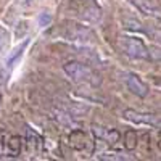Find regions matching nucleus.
<instances>
[{"label": "nucleus", "instance_id": "412c9836", "mask_svg": "<svg viewBox=\"0 0 161 161\" xmlns=\"http://www.w3.org/2000/svg\"><path fill=\"white\" fill-rule=\"evenodd\" d=\"M158 145H159V148H161V132H159V143Z\"/></svg>", "mask_w": 161, "mask_h": 161}, {"label": "nucleus", "instance_id": "9b49d317", "mask_svg": "<svg viewBox=\"0 0 161 161\" xmlns=\"http://www.w3.org/2000/svg\"><path fill=\"white\" fill-rule=\"evenodd\" d=\"M53 118H55L58 123L61 126H69L73 129H77V123L74 121V118L69 114V113H66L64 110H53Z\"/></svg>", "mask_w": 161, "mask_h": 161}, {"label": "nucleus", "instance_id": "ddd939ff", "mask_svg": "<svg viewBox=\"0 0 161 161\" xmlns=\"http://www.w3.org/2000/svg\"><path fill=\"white\" fill-rule=\"evenodd\" d=\"M100 159H106V161H126V159H130V156H127V153H123V152H102L98 155Z\"/></svg>", "mask_w": 161, "mask_h": 161}, {"label": "nucleus", "instance_id": "39448f33", "mask_svg": "<svg viewBox=\"0 0 161 161\" xmlns=\"http://www.w3.org/2000/svg\"><path fill=\"white\" fill-rule=\"evenodd\" d=\"M124 119L130 121L134 124H148L152 127H159L161 129V116L155 113H142L136 110H124L123 113Z\"/></svg>", "mask_w": 161, "mask_h": 161}, {"label": "nucleus", "instance_id": "6ab92c4d", "mask_svg": "<svg viewBox=\"0 0 161 161\" xmlns=\"http://www.w3.org/2000/svg\"><path fill=\"white\" fill-rule=\"evenodd\" d=\"M5 32H7L5 29H0V48H2V45L8 44V34H7V36H3Z\"/></svg>", "mask_w": 161, "mask_h": 161}, {"label": "nucleus", "instance_id": "5701e85b", "mask_svg": "<svg viewBox=\"0 0 161 161\" xmlns=\"http://www.w3.org/2000/svg\"><path fill=\"white\" fill-rule=\"evenodd\" d=\"M0 103H2V95H0Z\"/></svg>", "mask_w": 161, "mask_h": 161}, {"label": "nucleus", "instance_id": "4468645a", "mask_svg": "<svg viewBox=\"0 0 161 161\" xmlns=\"http://www.w3.org/2000/svg\"><path fill=\"white\" fill-rule=\"evenodd\" d=\"M124 147H126V150H134L137 147V134L136 130H126L124 132Z\"/></svg>", "mask_w": 161, "mask_h": 161}, {"label": "nucleus", "instance_id": "f3484780", "mask_svg": "<svg viewBox=\"0 0 161 161\" xmlns=\"http://www.w3.org/2000/svg\"><path fill=\"white\" fill-rule=\"evenodd\" d=\"M52 23V15H48V13H40L39 16V26H48Z\"/></svg>", "mask_w": 161, "mask_h": 161}, {"label": "nucleus", "instance_id": "20e7f679", "mask_svg": "<svg viewBox=\"0 0 161 161\" xmlns=\"http://www.w3.org/2000/svg\"><path fill=\"white\" fill-rule=\"evenodd\" d=\"M64 39L69 40V42L79 44V45H90L95 40V34L92 29H89L87 26H71L64 31Z\"/></svg>", "mask_w": 161, "mask_h": 161}, {"label": "nucleus", "instance_id": "4be33fe9", "mask_svg": "<svg viewBox=\"0 0 161 161\" xmlns=\"http://www.w3.org/2000/svg\"><path fill=\"white\" fill-rule=\"evenodd\" d=\"M24 2H26V3H31V2H32V0H24Z\"/></svg>", "mask_w": 161, "mask_h": 161}, {"label": "nucleus", "instance_id": "f8f14e48", "mask_svg": "<svg viewBox=\"0 0 161 161\" xmlns=\"http://www.w3.org/2000/svg\"><path fill=\"white\" fill-rule=\"evenodd\" d=\"M7 152H8L10 156H19V153H21V137L11 136L8 143H7Z\"/></svg>", "mask_w": 161, "mask_h": 161}, {"label": "nucleus", "instance_id": "423d86ee", "mask_svg": "<svg viewBox=\"0 0 161 161\" xmlns=\"http://www.w3.org/2000/svg\"><path fill=\"white\" fill-rule=\"evenodd\" d=\"M123 80H124L126 87L134 93V95H137V97H140V98H145L147 95H148L150 87L147 86L137 74L126 73V74H123Z\"/></svg>", "mask_w": 161, "mask_h": 161}, {"label": "nucleus", "instance_id": "6e6552de", "mask_svg": "<svg viewBox=\"0 0 161 161\" xmlns=\"http://www.w3.org/2000/svg\"><path fill=\"white\" fill-rule=\"evenodd\" d=\"M127 2L130 5H134L143 15L155 18V19H161V10L155 3V0H127Z\"/></svg>", "mask_w": 161, "mask_h": 161}, {"label": "nucleus", "instance_id": "aec40b11", "mask_svg": "<svg viewBox=\"0 0 161 161\" xmlns=\"http://www.w3.org/2000/svg\"><path fill=\"white\" fill-rule=\"evenodd\" d=\"M3 155V136H0V156Z\"/></svg>", "mask_w": 161, "mask_h": 161}, {"label": "nucleus", "instance_id": "dca6fc26", "mask_svg": "<svg viewBox=\"0 0 161 161\" xmlns=\"http://www.w3.org/2000/svg\"><path fill=\"white\" fill-rule=\"evenodd\" d=\"M145 34H148L155 42H159L161 44V29H142Z\"/></svg>", "mask_w": 161, "mask_h": 161}, {"label": "nucleus", "instance_id": "0eeeda50", "mask_svg": "<svg viewBox=\"0 0 161 161\" xmlns=\"http://www.w3.org/2000/svg\"><path fill=\"white\" fill-rule=\"evenodd\" d=\"M92 134L97 140L106 142L110 145H114L116 142H119V137H121L118 129H108V127H103L100 124H92Z\"/></svg>", "mask_w": 161, "mask_h": 161}, {"label": "nucleus", "instance_id": "a211bd4d", "mask_svg": "<svg viewBox=\"0 0 161 161\" xmlns=\"http://www.w3.org/2000/svg\"><path fill=\"white\" fill-rule=\"evenodd\" d=\"M150 57L161 61V48H150Z\"/></svg>", "mask_w": 161, "mask_h": 161}, {"label": "nucleus", "instance_id": "f03ea898", "mask_svg": "<svg viewBox=\"0 0 161 161\" xmlns=\"http://www.w3.org/2000/svg\"><path fill=\"white\" fill-rule=\"evenodd\" d=\"M119 48L123 50L124 55L130 58H139V60H150V48L142 39L134 37V36H123L119 39Z\"/></svg>", "mask_w": 161, "mask_h": 161}, {"label": "nucleus", "instance_id": "2eb2a0df", "mask_svg": "<svg viewBox=\"0 0 161 161\" xmlns=\"http://www.w3.org/2000/svg\"><path fill=\"white\" fill-rule=\"evenodd\" d=\"M28 47V40H24V42L19 45V47H16L15 50H13V53L8 57V60H7V64L8 66H13V63H15L18 58H21V55H23V50Z\"/></svg>", "mask_w": 161, "mask_h": 161}, {"label": "nucleus", "instance_id": "1a4fd4ad", "mask_svg": "<svg viewBox=\"0 0 161 161\" xmlns=\"http://www.w3.org/2000/svg\"><path fill=\"white\" fill-rule=\"evenodd\" d=\"M58 105H60L61 110H64L66 113H69L73 118L84 116V114L89 111V106H87V105L77 103V102H69V100H66V98H60V100H58Z\"/></svg>", "mask_w": 161, "mask_h": 161}, {"label": "nucleus", "instance_id": "9d476101", "mask_svg": "<svg viewBox=\"0 0 161 161\" xmlns=\"http://www.w3.org/2000/svg\"><path fill=\"white\" fill-rule=\"evenodd\" d=\"M26 134H28V140H29V148H31V152L40 153V152L44 150L42 137H40L36 130H32V129H29V127H28V130H26Z\"/></svg>", "mask_w": 161, "mask_h": 161}, {"label": "nucleus", "instance_id": "f257e3e1", "mask_svg": "<svg viewBox=\"0 0 161 161\" xmlns=\"http://www.w3.org/2000/svg\"><path fill=\"white\" fill-rule=\"evenodd\" d=\"M63 71L74 84H86V86H98L100 77L89 64L80 61H66L63 64Z\"/></svg>", "mask_w": 161, "mask_h": 161}, {"label": "nucleus", "instance_id": "7ed1b4c3", "mask_svg": "<svg viewBox=\"0 0 161 161\" xmlns=\"http://www.w3.org/2000/svg\"><path fill=\"white\" fill-rule=\"evenodd\" d=\"M76 16L86 23H98L102 19V8L95 0H73L71 2Z\"/></svg>", "mask_w": 161, "mask_h": 161}]
</instances>
